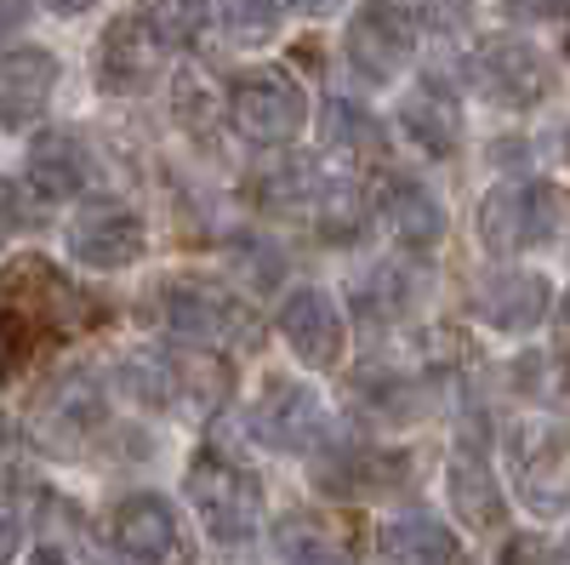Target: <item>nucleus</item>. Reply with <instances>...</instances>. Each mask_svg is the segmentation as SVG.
<instances>
[{
	"label": "nucleus",
	"instance_id": "4",
	"mask_svg": "<svg viewBox=\"0 0 570 565\" xmlns=\"http://www.w3.org/2000/svg\"><path fill=\"white\" fill-rule=\"evenodd\" d=\"M303 115H308L303 109V91L285 80L279 69H257V75H240V80L228 86V120L257 149L292 144V137L303 131Z\"/></svg>",
	"mask_w": 570,
	"mask_h": 565
},
{
	"label": "nucleus",
	"instance_id": "19",
	"mask_svg": "<svg viewBox=\"0 0 570 565\" xmlns=\"http://www.w3.org/2000/svg\"><path fill=\"white\" fill-rule=\"evenodd\" d=\"M383 554L394 565H456V537L434 520V514H400L383 526Z\"/></svg>",
	"mask_w": 570,
	"mask_h": 565
},
{
	"label": "nucleus",
	"instance_id": "8",
	"mask_svg": "<svg viewBox=\"0 0 570 565\" xmlns=\"http://www.w3.org/2000/svg\"><path fill=\"white\" fill-rule=\"evenodd\" d=\"M142 246H149V228L126 201H91L69 223V252L86 269H126L142 257Z\"/></svg>",
	"mask_w": 570,
	"mask_h": 565
},
{
	"label": "nucleus",
	"instance_id": "17",
	"mask_svg": "<svg viewBox=\"0 0 570 565\" xmlns=\"http://www.w3.org/2000/svg\"><path fill=\"white\" fill-rule=\"evenodd\" d=\"M86 172L91 166H86L80 137H69V131L35 137V149H29V195L35 201H69V195H80Z\"/></svg>",
	"mask_w": 570,
	"mask_h": 565
},
{
	"label": "nucleus",
	"instance_id": "22",
	"mask_svg": "<svg viewBox=\"0 0 570 565\" xmlns=\"http://www.w3.org/2000/svg\"><path fill=\"white\" fill-rule=\"evenodd\" d=\"M400 120L428 155H456V144H462V120H456L451 98H434V91H411Z\"/></svg>",
	"mask_w": 570,
	"mask_h": 565
},
{
	"label": "nucleus",
	"instance_id": "9",
	"mask_svg": "<svg viewBox=\"0 0 570 565\" xmlns=\"http://www.w3.org/2000/svg\"><path fill=\"white\" fill-rule=\"evenodd\" d=\"M252 435L274 451H308L325 440V406L308 383H285V377H274V383L263 389L257 411H252Z\"/></svg>",
	"mask_w": 570,
	"mask_h": 565
},
{
	"label": "nucleus",
	"instance_id": "23",
	"mask_svg": "<svg viewBox=\"0 0 570 565\" xmlns=\"http://www.w3.org/2000/svg\"><path fill=\"white\" fill-rule=\"evenodd\" d=\"M137 18L155 46H195L212 23V0H149Z\"/></svg>",
	"mask_w": 570,
	"mask_h": 565
},
{
	"label": "nucleus",
	"instance_id": "24",
	"mask_svg": "<svg viewBox=\"0 0 570 565\" xmlns=\"http://www.w3.org/2000/svg\"><path fill=\"white\" fill-rule=\"evenodd\" d=\"M279 543H285V559L292 565H348V548L343 543H331L320 526H285L279 532Z\"/></svg>",
	"mask_w": 570,
	"mask_h": 565
},
{
	"label": "nucleus",
	"instance_id": "28",
	"mask_svg": "<svg viewBox=\"0 0 570 565\" xmlns=\"http://www.w3.org/2000/svg\"><path fill=\"white\" fill-rule=\"evenodd\" d=\"M502 565H564V548L542 532H519V537H508Z\"/></svg>",
	"mask_w": 570,
	"mask_h": 565
},
{
	"label": "nucleus",
	"instance_id": "7",
	"mask_svg": "<svg viewBox=\"0 0 570 565\" xmlns=\"http://www.w3.org/2000/svg\"><path fill=\"white\" fill-rule=\"evenodd\" d=\"M160 320H166V332H171V338L200 343V349L252 338V314L234 303L228 292H217V286H195V280H177V286L160 292Z\"/></svg>",
	"mask_w": 570,
	"mask_h": 565
},
{
	"label": "nucleus",
	"instance_id": "33",
	"mask_svg": "<svg viewBox=\"0 0 570 565\" xmlns=\"http://www.w3.org/2000/svg\"><path fill=\"white\" fill-rule=\"evenodd\" d=\"M12 223H18V201H12V188L0 183V234H7Z\"/></svg>",
	"mask_w": 570,
	"mask_h": 565
},
{
	"label": "nucleus",
	"instance_id": "14",
	"mask_svg": "<svg viewBox=\"0 0 570 565\" xmlns=\"http://www.w3.org/2000/svg\"><path fill=\"white\" fill-rule=\"evenodd\" d=\"M411 457L405 451H383V446H343L320 462V486L337 491V497H376V491H394L405 480Z\"/></svg>",
	"mask_w": 570,
	"mask_h": 565
},
{
	"label": "nucleus",
	"instance_id": "18",
	"mask_svg": "<svg viewBox=\"0 0 570 565\" xmlns=\"http://www.w3.org/2000/svg\"><path fill=\"white\" fill-rule=\"evenodd\" d=\"M160 69V46L149 40L142 18H120L104 35V86L109 91H142Z\"/></svg>",
	"mask_w": 570,
	"mask_h": 565
},
{
	"label": "nucleus",
	"instance_id": "10",
	"mask_svg": "<svg viewBox=\"0 0 570 565\" xmlns=\"http://www.w3.org/2000/svg\"><path fill=\"white\" fill-rule=\"evenodd\" d=\"M473 80H480V91L491 104L531 109V104H542V91H548V64H542L537 46L502 35V40L480 46V58H473Z\"/></svg>",
	"mask_w": 570,
	"mask_h": 565
},
{
	"label": "nucleus",
	"instance_id": "21",
	"mask_svg": "<svg viewBox=\"0 0 570 565\" xmlns=\"http://www.w3.org/2000/svg\"><path fill=\"white\" fill-rule=\"evenodd\" d=\"M331 188H337V183H325L314 166H285V172H268V177L257 183V201H263L268 212H285V217L314 223Z\"/></svg>",
	"mask_w": 570,
	"mask_h": 565
},
{
	"label": "nucleus",
	"instance_id": "25",
	"mask_svg": "<svg viewBox=\"0 0 570 565\" xmlns=\"http://www.w3.org/2000/svg\"><path fill=\"white\" fill-rule=\"evenodd\" d=\"M35 343H40L35 325H29L18 309L0 303V377H18V371L35 360Z\"/></svg>",
	"mask_w": 570,
	"mask_h": 565
},
{
	"label": "nucleus",
	"instance_id": "30",
	"mask_svg": "<svg viewBox=\"0 0 570 565\" xmlns=\"http://www.w3.org/2000/svg\"><path fill=\"white\" fill-rule=\"evenodd\" d=\"M18 543H23V526H18V514H7V508H0V565H12Z\"/></svg>",
	"mask_w": 570,
	"mask_h": 565
},
{
	"label": "nucleus",
	"instance_id": "3",
	"mask_svg": "<svg viewBox=\"0 0 570 565\" xmlns=\"http://www.w3.org/2000/svg\"><path fill=\"white\" fill-rule=\"evenodd\" d=\"M502 462H508L519 503L537 508L542 520H559L564 514V435L548 429V422H513L502 440Z\"/></svg>",
	"mask_w": 570,
	"mask_h": 565
},
{
	"label": "nucleus",
	"instance_id": "29",
	"mask_svg": "<svg viewBox=\"0 0 570 565\" xmlns=\"http://www.w3.org/2000/svg\"><path fill=\"white\" fill-rule=\"evenodd\" d=\"M325 126H331V137H337V144H365V149H376V144H383V137H376V126H371L365 115H354L348 104H331Z\"/></svg>",
	"mask_w": 570,
	"mask_h": 565
},
{
	"label": "nucleus",
	"instance_id": "13",
	"mask_svg": "<svg viewBox=\"0 0 570 565\" xmlns=\"http://www.w3.org/2000/svg\"><path fill=\"white\" fill-rule=\"evenodd\" d=\"M376 206H383L394 241L411 246V252H428L445 241V206L428 195V183L416 177H383V188H376Z\"/></svg>",
	"mask_w": 570,
	"mask_h": 565
},
{
	"label": "nucleus",
	"instance_id": "26",
	"mask_svg": "<svg viewBox=\"0 0 570 565\" xmlns=\"http://www.w3.org/2000/svg\"><path fill=\"white\" fill-rule=\"evenodd\" d=\"M228 18H234V35L257 46L279 29V0H228Z\"/></svg>",
	"mask_w": 570,
	"mask_h": 565
},
{
	"label": "nucleus",
	"instance_id": "27",
	"mask_svg": "<svg viewBox=\"0 0 570 565\" xmlns=\"http://www.w3.org/2000/svg\"><path fill=\"white\" fill-rule=\"evenodd\" d=\"M228 257L240 263L246 286H257V292H263V286H274V280H279V269H285V263H279L268 246H257V241H228Z\"/></svg>",
	"mask_w": 570,
	"mask_h": 565
},
{
	"label": "nucleus",
	"instance_id": "12",
	"mask_svg": "<svg viewBox=\"0 0 570 565\" xmlns=\"http://www.w3.org/2000/svg\"><path fill=\"white\" fill-rule=\"evenodd\" d=\"M279 338L292 343V354L303 366L325 371V366H337V354H343V320H337V309H331L325 292L303 286V292L285 298V309H279Z\"/></svg>",
	"mask_w": 570,
	"mask_h": 565
},
{
	"label": "nucleus",
	"instance_id": "5",
	"mask_svg": "<svg viewBox=\"0 0 570 565\" xmlns=\"http://www.w3.org/2000/svg\"><path fill=\"white\" fill-rule=\"evenodd\" d=\"M0 303L18 309L35 332H75V325L91 320L86 298L46 257H12L0 269Z\"/></svg>",
	"mask_w": 570,
	"mask_h": 565
},
{
	"label": "nucleus",
	"instance_id": "16",
	"mask_svg": "<svg viewBox=\"0 0 570 565\" xmlns=\"http://www.w3.org/2000/svg\"><path fill=\"white\" fill-rule=\"evenodd\" d=\"M58 80V58L46 46H18L0 52V120H23L46 104V91Z\"/></svg>",
	"mask_w": 570,
	"mask_h": 565
},
{
	"label": "nucleus",
	"instance_id": "15",
	"mask_svg": "<svg viewBox=\"0 0 570 565\" xmlns=\"http://www.w3.org/2000/svg\"><path fill=\"white\" fill-rule=\"evenodd\" d=\"M473 314L497 332H537V320L548 314V280L537 274H491L473 292Z\"/></svg>",
	"mask_w": 570,
	"mask_h": 565
},
{
	"label": "nucleus",
	"instance_id": "34",
	"mask_svg": "<svg viewBox=\"0 0 570 565\" xmlns=\"http://www.w3.org/2000/svg\"><path fill=\"white\" fill-rule=\"evenodd\" d=\"M46 7H52V12H63V18H75V12H91L98 0H46Z\"/></svg>",
	"mask_w": 570,
	"mask_h": 565
},
{
	"label": "nucleus",
	"instance_id": "31",
	"mask_svg": "<svg viewBox=\"0 0 570 565\" xmlns=\"http://www.w3.org/2000/svg\"><path fill=\"white\" fill-rule=\"evenodd\" d=\"M525 18H537V23H559L564 18V0H513Z\"/></svg>",
	"mask_w": 570,
	"mask_h": 565
},
{
	"label": "nucleus",
	"instance_id": "6",
	"mask_svg": "<svg viewBox=\"0 0 570 565\" xmlns=\"http://www.w3.org/2000/svg\"><path fill=\"white\" fill-rule=\"evenodd\" d=\"M416 52V12L411 0H365L348 18V64L365 80H394Z\"/></svg>",
	"mask_w": 570,
	"mask_h": 565
},
{
	"label": "nucleus",
	"instance_id": "35",
	"mask_svg": "<svg viewBox=\"0 0 570 565\" xmlns=\"http://www.w3.org/2000/svg\"><path fill=\"white\" fill-rule=\"evenodd\" d=\"M23 565H69V559H63V554H58V548H35V554H29V559H23Z\"/></svg>",
	"mask_w": 570,
	"mask_h": 565
},
{
	"label": "nucleus",
	"instance_id": "1",
	"mask_svg": "<svg viewBox=\"0 0 570 565\" xmlns=\"http://www.w3.org/2000/svg\"><path fill=\"white\" fill-rule=\"evenodd\" d=\"M559 228H564V206H559V188H548V183L491 188L485 206H480V234H485V246L497 257L553 246Z\"/></svg>",
	"mask_w": 570,
	"mask_h": 565
},
{
	"label": "nucleus",
	"instance_id": "20",
	"mask_svg": "<svg viewBox=\"0 0 570 565\" xmlns=\"http://www.w3.org/2000/svg\"><path fill=\"white\" fill-rule=\"evenodd\" d=\"M451 508H456V520L473 526V532L502 526L497 475H491V462H480L473 451H456V462H451Z\"/></svg>",
	"mask_w": 570,
	"mask_h": 565
},
{
	"label": "nucleus",
	"instance_id": "2",
	"mask_svg": "<svg viewBox=\"0 0 570 565\" xmlns=\"http://www.w3.org/2000/svg\"><path fill=\"white\" fill-rule=\"evenodd\" d=\"M188 503L200 508V520L217 543H240L263 526V480L212 451L195 457V468H188Z\"/></svg>",
	"mask_w": 570,
	"mask_h": 565
},
{
	"label": "nucleus",
	"instance_id": "11",
	"mask_svg": "<svg viewBox=\"0 0 570 565\" xmlns=\"http://www.w3.org/2000/svg\"><path fill=\"white\" fill-rule=\"evenodd\" d=\"M115 543L137 559V565H183L188 548H183V532H177V514L166 497H126L115 508Z\"/></svg>",
	"mask_w": 570,
	"mask_h": 565
},
{
	"label": "nucleus",
	"instance_id": "32",
	"mask_svg": "<svg viewBox=\"0 0 570 565\" xmlns=\"http://www.w3.org/2000/svg\"><path fill=\"white\" fill-rule=\"evenodd\" d=\"M297 12H308V18H331V12H343L348 0H292Z\"/></svg>",
	"mask_w": 570,
	"mask_h": 565
}]
</instances>
